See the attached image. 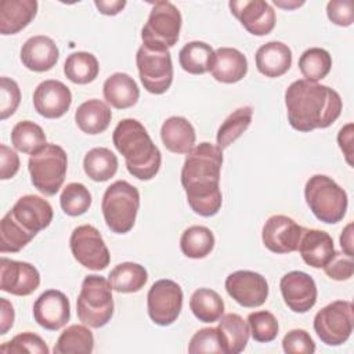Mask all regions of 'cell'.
Listing matches in <instances>:
<instances>
[{"label": "cell", "mask_w": 354, "mask_h": 354, "mask_svg": "<svg viewBox=\"0 0 354 354\" xmlns=\"http://www.w3.org/2000/svg\"><path fill=\"white\" fill-rule=\"evenodd\" d=\"M282 348L288 354H313L315 343L304 329H292L283 336Z\"/></svg>", "instance_id": "45"}, {"label": "cell", "mask_w": 354, "mask_h": 354, "mask_svg": "<svg viewBox=\"0 0 354 354\" xmlns=\"http://www.w3.org/2000/svg\"><path fill=\"white\" fill-rule=\"evenodd\" d=\"M281 293L285 304L295 313H307L317 301V285L303 271H290L281 278Z\"/></svg>", "instance_id": "18"}, {"label": "cell", "mask_w": 354, "mask_h": 354, "mask_svg": "<svg viewBox=\"0 0 354 354\" xmlns=\"http://www.w3.org/2000/svg\"><path fill=\"white\" fill-rule=\"evenodd\" d=\"M94 350V336L84 325H71L58 337L55 354H90Z\"/></svg>", "instance_id": "34"}, {"label": "cell", "mask_w": 354, "mask_h": 354, "mask_svg": "<svg viewBox=\"0 0 354 354\" xmlns=\"http://www.w3.org/2000/svg\"><path fill=\"white\" fill-rule=\"evenodd\" d=\"M228 6L232 15L254 36L268 35L275 26V11L264 0H234Z\"/></svg>", "instance_id": "17"}, {"label": "cell", "mask_w": 354, "mask_h": 354, "mask_svg": "<svg viewBox=\"0 0 354 354\" xmlns=\"http://www.w3.org/2000/svg\"><path fill=\"white\" fill-rule=\"evenodd\" d=\"M325 274L335 281H347L354 274V261L353 256L346 253L335 252L330 261L324 267Z\"/></svg>", "instance_id": "46"}, {"label": "cell", "mask_w": 354, "mask_h": 354, "mask_svg": "<svg viewBox=\"0 0 354 354\" xmlns=\"http://www.w3.org/2000/svg\"><path fill=\"white\" fill-rule=\"evenodd\" d=\"M11 142L17 151L30 155L47 145L43 129L32 120H21L12 127Z\"/></svg>", "instance_id": "37"}, {"label": "cell", "mask_w": 354, "mask_h": 354, "mask_svg": "<svg viewBox=\"0 0 354 354\" xmlns=\"http://www.w3.org/2000/svg\"><path fill=\"white\" fill-rule=\"evenodd\" d=\"M188 353H223L217 328H203L195 332L189 340Z\"/></svg>", "instance_id": "44"}, {"label": "cell", "mask_w": 354, "mask_h": 354, "mask_svg": "<svg viewBox=\"0 0 354 354\" xmlns=\"http://www.w3.org/2000/svg\"><path fill=\"white\" fill-rule=\"evenodd\" d=\"M104 98L116 109H126L138 101L140 88L134 79L123 72L111 75L104 82Z\"/></svg>", "instance_id": "28"}, {"label": "cell", "mask_w": 354, "mask_h": 354, "mask_svg": "<svg viewBox=\"0 0 354 354\" xmlns=\"http://www.w3.org/2000/svg\"><path fill=\"white\" fill-rule=\"evenodd\" d=\"M303 230L304 228L293 218L283 214H275L264 223L261 239L270 252L285 254L297 250Z\"/></svg>", "instance_id": "15"}, {"label": "cell", "mask_w": 354, "mask_h": 354, "mask_svg": "<svg viewBox=\"0 0 354 354\" xmlns=\"http://www.w3.org/2000/svg\"><path fill=\"white\" fill-rule=\"evenodd\" d=\"M257 71L267 77L285 75L292 65V50L282 41H268L260 46L254 55Z\"/></svg>", "instance_id": "23"}, {"label": "cell", "mask_w": 354, "mask_h": 354, "mask_svg": "<svg viewBox=\"0 0 354 354\" xmlns=\"http://www.w3.org/2000/svg\"><path fill=\"white\" fill-rule=\"evenodd\" d=\"M0 351L6 354H48V347L46 342L33 332H22L14 336L10 342H6L0 346Z\"/></svg>", "instance_id": "42"}, {"label": "cell", "mask_w": 354, "mask_h": 354, "mask_svg": "<svg viewBox=\"0 0 354 354\" xmlns=\"http://www.w3.org/2000/svg\"><path fill=\"white\" fill-rule=\"evenodd\" d=\"M113 145L123 155L129 173L138 180L153 178L162 163V155L147 129L136 119L120 120L113 130Z\"/></svg>", "instance_id": "4"}, {"label": "cell", "mask_w": 354, "mask_h": 354, "mask_svg": "<svg viewBox=\"0 0 354 354\" xmlns=\"http://www.w3.org/2000/svg\"><path fill=\"white\" fill-rule=\"evenodd\" d=\"M227 293L242 307L254 308L266 303L268 283L266 278L254 271L239 270L225 278Z\"/></svg>", "instance_id": "14"}, {"label": "cell", "mask_w": 354, "mask_h": 354, "mask_svg": "<svg viewBox=\"0 0 354 354\" xmlns=\"http://www.w3.org/2000/svg\"><path fill=\"white\" fill-rule=\"evenodd\" d=\"M289 124L303 133L329 127L342 113V98L333 88L304 79L295 80L285 91Z\"/></svg>", "instance_id": "2"}, {"label": "cell", "mask_w": 354, "mask_h": 354, "mask_svg": "<svg viewBox=\"0 0 354 354\" xmlns=\"http://www.w3.org/2000/svg\"><path fill=\"white\" fill-rule=\"evenodd\" d=\"M214 59V51L205 41H189L178 53L180 66L191 75H203L210 71Z\"/></svg>", "instance_id": "31"}, {"label": "cell", "mask_w": 354, "mask_h": 354, "mask_svg": "<svg viewBox=\"0 0 354 354\" xmlns=\"http://www.w3.org/2000/svg\"><path fill=\"white\" fill-rule=\"evenodd\" d=\"M59 58L55 41L44 35L28 39L21 47V61L25 68L33 72L50 71Z\"/></svg>", "instance_id": "21"}, {"label": "cell", "mask_w": 354, "mask_h": 354, "mask_svg": "<svg viewBox=\"0 0 354 354\" xmlns=\"http://www.w3.org/2000/svg\"><path fill=\"white\" fill-rule=\"evenodd\" d=\"M35 321L47 330H58L71 318V304L61 290L48 289L43 292L33 304Z\"/></svg>", "instance_id": "20"}, {"label": "cell", "mask_w": 354, "mask_h": 354, "mask_svg": "<svg viewBox=\"0 0 354 354\" xmlns=\"http://www.w3.org/2000/svg\"><path fill=\"white\" fill-rule=\"evenodd\" d=\"M40 285V274L32 264L0 259V289L15 296H28Z\"/></svg>", "instance_id": "16"}, {"label": "cell", "mask_w": 354, "mask_h": 354, "mask_svg": "<svg viewBox=\"0 0 354 354\" xmlns=\"http://www.w3.org/2000/svg\"><path fill=\"white\" fill-rule=\"evenodd\" d=\"M77 318L90 328L106 325L113 315L112 286L101 275H87L76 301Z\"/></svg>", "instance_id": "7"}, {"label": "cell", "mask_w": 354, "mask_h": 354, "mask_svg": "<svg viewBox=\"0 0 354 354\" xmlns=\"http://www.w3.org/2000/svg\"><path fill=\"white\" fill-rule=\"evenodd\" d=\"M140 207L138 189L124 180L112 183L104 192L101 210L108 228L115 234L129 232Z\"/></svg>", "instance_id": "6"}, {"label": "cell", "mask_w": 354, "mask_h": 354, "mask_svg": "<svg viewBox=\"0 0 354 354\" xmlns=\"http://www.w3.org/2000/svg\"><path fill=\"white\" fill-rule=\"evenodd\" d=\"M332 68L330 54L321 47H311L306 50L299 58V69L304 80L317 83L324 79Z\"/></svg>", "instance_id": "39"}, {"label": "cell", "mask_w": 354, "mask_h": 354, "mask_svg": "<svg viewBox=\"0 0 354 354\" xmlns=\"http://www.w3.org/2000/svg\"><path fill=\"white\" fill-rule=\"evenodd\" d=\"M354 325L351 301L336 300L321 308L314 317V330L326 346H340L348 340Z\"/></svg>", "instance_id": "10"}, {"label": "cell", "mask_w": 354, "mask_h": 354, "mask_svg": "<svg viewBox=\"0 0 354 354\" xmlns=\"http://www.w3.org/2000/svg\"><path fill=\"white\" fill-rule=\"evenodd\" d=\"M274 4L281 7V8H286V10H293L297 8L300 6L304 4V1H283V0H274Z\"/></svg>", "instance_id": "53"}, {"label": "cell", "mask_w": 354, "mask_h": 354, "mask_svg": "<svg viewBox=\"0 0 354 354\" xmlns=\"http://www.w3.org/2000/svg\"><path fill=\"white\" fill-rule=\"evenodd\" d=\"M337 142L346 156L347 163L353 166V123H347L340 129L337 134Z\"/></svg>", "instance_id": "49"}, {"label": "cell", "mask_w": 354, "mask_h": 354, "mask_svg": "<svg viewBox=\"0 0 354 354\" xmlns=\"http://www.w3.org/2000/svg\"><path fill=\"white\" fill-rule=\"evenodd\" d=\"M19 170V158L6 144H0V178L8 180Z\"/></svg>", "instance_id": "48"}, {"label": "cell", "mask_w": 354, "mask_h": 354, "mask_svg": "<svg viewBox=\"0 0 354 354\" xmlns=\"http://www.w3.org/2000/svg\"><path fill=\"white\" fill-rule=\"evenodd\" d=\"M59 203L65 214L76 217L88 210L91 206V194L80 183H69L62 189Z\"/></svg>", "instance_id": "40"}, {"label": "cell", "mask_w": 354, "mask_h": 354, "mask_svg": "<svg viewBox=\"0 0 354 354\" xmlns=\"http://www.w3.org/2000/svg\"><path fill=\"white\" fill-rule=\"evenodd\" d=\"M37 12L36 0H3L0 3V33L15 35L26 28Z\"/></svg>", "instance_id": "25"}, {"label": "cell", "mask_w": 354, "mask_h": 354, "mask_svg": "<svg viewBox=\"0 0 354 354\" xmlns=\"http://www.w3.org/2000/svg\"><path fill=\"white\" fill-rule=\"evenodd\" d=\"M183 18L180 10L170 1H156L141 30L142 44L152 48H170L178 37Z\"/></svg>", "instance_id": "9"}, {"label": "cell", "mask_w": 354, "mask_h": 354, "mask_svg": "<svg viewBox=\"0 0 354 354\" xmlns=\"http://www.w3.org/2000/svg\"><path fill=\"white\" fill-rule=\"evenodd\" d=\"M0 335H6L8 332V329H11L12 324H14V307L12 304L1 297L0 299Z\"/></svg>", "instance_id": "50"}, {"label": "cell", "mask_w": 354, "mask_h": 354, "mask_svg": "<svg viewBox=\"0 0 354 354\" xmlns=\"http://www.w3.org/2000/svg\"><path fill=\"white\" fill-rule=\"evenodd\" d=\"M53 221L51 205L37 195L21 196L0 221V252L17 253Z\"/></svg>", "instance_id": "3"}, {"label": "cell", "mask_w": 354, "mask_h": 354, "mask_svg": "<svg viewBox=\"0 0 354 354\" xmlns=\"http://www.w3.org/2000/svg\"><path fill=\"white\" fill-rule=\"evenodd\" d=\"M189 308L201 322H216L224 314V301L221 296L209 288L196 289L189 299Z\"/></svg>", "instance_id": "33"}, {"label": "cell", "mask_w": 354, "mask_h": 354, "mask_svg": "<svg viewBox=\"0 0 354 354\" xmlns=\"http://www.w3.org/2000/svg\"><path fill=\"white\" fill-rule=\"evenodd\" d=\"M69 246L77 263L88 270L101 271L111 261L109 250L100 231L90 224L79 225L72 231Z\"/></svg>", "instance_id": "12"}, {"label": "cell", "mask_w": 354, "mask_h": 354, "mask_svg": "<svg viewBox=\"0 0 354 354\" xmlns=\"http://www.w3.org/2000/svg\"><path fill=\"white\" fill-rule=\"evenodd\" d=\"M21 102V90L15 80L3 76L0 79V118L11 116Z\"/></svg>", "instance_id": "43"}, {"label": "cell", "mask_w": 354, "mask_h": 354, "mask_svg": "<svg viewBox=\"0 0 354 354\" xmlns=\"http://www.w3.org/2000/svg\"><path fill=\"white\" fill-rule=\"evenodd\" d=\"M248 72V59L236 48L220 47L214 51V59L210 68L212 76L221 83H236Z\"/></svg>", "instance_id": "24"}, {"label": "cell", "mask_w": 354, "mask_h": 354, "mask_svg": "<svg viewBox=\"0 0 354 354\" xmlns=\"http://www.w3.org/2000/svg\"><path fill=\"white\" fill-rule=\"evenodd\" d=\"M353 224L348 223L344 230L342 231L340 235V246L343 249V253L353 256L354 254V248H353Z\"/></svg>", "instance_id": "52"}, {"label": "cell", "mask_w": 354, "mask_h": 354, "mask_svg": "<svg viewBox=\"0 0 354 354\" xmlns=\"http://www.w3.org/2000/svg\"><path fill=\"white\" fill-rule=\"evenodd\" d=\"M306 202L313 214L322 223L336 224L347 212V194L330 177L314 174L304 187Z\"/></svg>", "instance_id": "5"}, {"label": "cell", "mask_w": 354, "mask_h": 354, "mask_svg": "<svg viewBox=\"0 0 354 354\" xmlns=\"http://www.w3.org/2000/svg\"><path fill=\"white\" fill-rule=\"evenodd\" d=\"M217 332L224 354H239L245 350L249 340V325L238 314H223L218 319Z\"/></svg>", "instance_id": "26"}, {"label": "cell", "mask_w": 354, "mask_h": 354, "mask_svg": "<svg viewBox=\"0 0 354 354\" xmlns=\"http://www.w3.org/2000/svg\"><path fill=\"white\" fill-rule=\"evenodd\" d=\"M253 116L252 106H241L235 109L218 127L217 130V147L221 149L228 148L235 140H238L242 133L250 126Z\"/></svg>", "instance_id": "38"}, {"label": "cell", "mask_w": 354, "mask_h": 354, "mask_svg": "<svg viewBox=\"0 0 354 354\" xmlns=\"http://www.w3.org/2000/svg\"><path fill=\"white\" fill-rule=\"evenodd\" d=\"M248 325L252 337L259 343L272 342L278 335V321L274 314L266 310L250 313Z\"/></svg>", "instance_id": "41"}, {"label": "cell", "mask_w": 354, "mask_h": 354, "mask_svg": "<svg viewBox=\"0 0 354 354\" xmlns=\"http://www.w3.org/2000/svg\"><path fill=\"white\" fill-rule=\"evenodd\" d=\"M83 169L93 181H108L118 171V158L111 149L97 147L86 153Z\"/></svg>", "instance_id": "32"}, {"label": "cell", "mask_w": 354, "mask_h": 354, "mask_svg": "<svg viewBox=\"0 0 354 354\" xmlns=\"http://www.w3.org/2000/svg\"><path fill=\"white\" fill-rule=\"evenodd\" d=\"M72 104V93L59 80L48 79L41 82L33 93V106L39 115L47 119L64 116Z\"/></svg>", "instance_id": "19"}, {"label": "cell", "mask_w": 354, "mask_h": 354, "mask_svg": "<svg viewBox=\"0 0 354 354\" xmlns=\"http://www.w3.org/2000/svg\"><path fill=\"white\" fill-rule=\"evenodd\" d=\"M223 149L212 142L194 147L181 169V184L191 209L203 217L218 213L223 203L220 171Z\"/></svg>", "instance_id": "1"}, {"label": "cell", "mask_w": 354, "mask_h": 354, "mask_svg": "<svg viewBox=\"0 0 354 354\" xmlns=\"http://www.w3.org/2000/svg\"><path fill=\"white\" fill-rule=\"evenodd\" d=\"M297 250L304 263L313 268H324L335 254L332 236L322 230H303Z\"/></svg>", "instance_id": "22"}, {"label": "cell", "mask_w": 354, "mask_h": 354, "mask_svg": "<svg viewBox=\"0 0 354 354\" xmlns=\"http://www.w3.org/2000/svg\"><path fill=\"white\" fill-rule=\"evenodd\" d=\"M112 112L109 106L97 98L80 104L75 113L77 127L86 134H100L105 131L111 123Z\"/></svg>", "instance_id": "29"}, {"label": "cell", "mask_w": 354, "mask_h": 354, "mask_svg": "<svg viewBox=\"0 0 354 354\" xmlns=\"http://www.w3.org/2000/svg\"><path fill=\"white\" fill-rule=\"evenodd\" d=\"M180 248L189 259H203L214 248V235L205 225L188 227L180 238Z\"/></svg>", "instance_id": "36"}, {"label": "cell", "mask_w": 354, "mask_h": 354, "mask_svg": "<svg viewBox=\"0 0 354 354\" xmlns=\"http://www.w3.org/2000/svg\"><path fill=\"white\" fill-rule=\"evenodd\" d=\"M147 307L149 318L156 325H171L183 308L181 286L171 279L156 281L148 290Z\"/></svg>", "instance_id": "13"}, {"label": "cell", "mask_w": 354, "mask_h": 354, "mask_svg": "<svg viewBox=\"0 0 354 354\" xmlns=\"http://www.w3.org/2000/svg\"><path fill=\"white\" fill-rule=\"evenodd\" d=\"M100 72V65L91 53L77 51L68 55L64 64L65 76L76 84H87L93 82Z\"/></svg>", "instance_id": "35"}, {"label": "cell", "mask_w": 354, "mask_h": 354, "mask_svg": "<svg viewBox=\"0 0 354 354\" xmlns=\"http://www.w3.org/2000/svg\"><path fill=\"white\" fill-rule=\"evenodd\" d=\"M108 281L112 286V290L119 293H134L141 290L147 281L148 272L144 266L126 261L118 264L108 275Z\"/></svg>", "instance_id": "30"}, {"label": "cell", "mask_w": 354, "mask_h": 354, "mask_svg": "<svg viewBox=\"0 0 354 354\" xmlns=\"http://www.w3.org/2000/svg\"><path fill=\"white\" fill-rule=\"evenodd\" d=\"M95 7L98 8V11L104 15H116L119 14L124 6H126V1L124 0H95L94 1Z\"/></svg>", "instance_id": "51"}, {"label": "cell", "mask_w": 354, "mask_h": 354, "mask_svg": "<svg viewBox=\"0 0 354 354\" xmlns=\"http://www.w3.org/2000/svg\"><path fill=\"white\" fill-rule=\"evenodd\" d=\"M68 169V158L62 147L47 144L32 153L28 162V170L33 187L47 195H55L64 184Z\"/></svg>", "instance_id": "8"}, {"label": "cell", "mask_w": 354, "mask_h": 354, "mask_svg": "<svg viewBox=\"0 0 354 354\" xmlns=\"http://www.w3.org/2000/svg\"><path fill=\"white\" fill-rule=\"evenodd\" d=\"M326 15L337 26H350L354 21V4L351 0H332L326 6Z\"/></svg>", "instance_id": "47"}, {"label": "cell", "mask_w": 354, "mask_h": 354, "mask_svg": "<svg viewBox=\"0 0 354 354\" xmlns=\"http://www.w3.org/2000/svg\"><path fill=\"white\" fill-rule=\"evenodd\" d=\"M140 80L144 88L152 94H163L173 82L171 55L167 48L141 46L136 55Z\"/></svg>", "instance_id": "11"}, {"label": "cell", "mask_w": 354, "mask_h": 354, "mask_svg": "<svg viewBox=\"0 0 354 354\" xmlns=\"http://www.w3.org/2000/svg\"><path fill=\"white\" fill-rule=\"evenodd\" d=\"M160 138L166 149L174 153H188L195 144V129L183 116L166 119L160 129Z\"/></svg>", "instance_id": "27"}]
</instances>
